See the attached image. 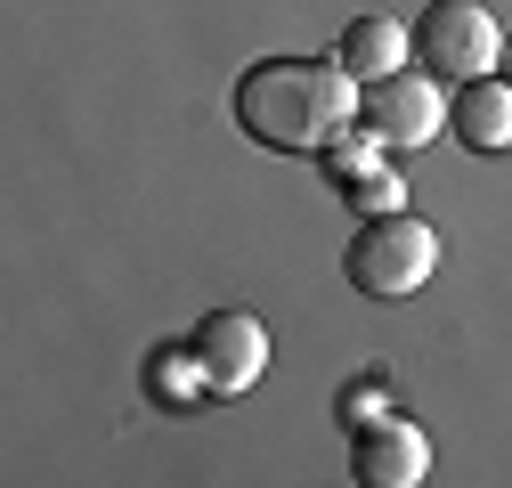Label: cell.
<instances>
[{
  "mask_svg": "<svg viewBox=\"0 0 512 488\" xmlns=\"http://www.w3.org/2000/svg\"><path fill=\"white\" fill-rule=\"evenodd\" d=\"M358 98H366V82L342 57H261L236 82V122L269 155H326L350 131Z\"/></svg>",
  "mask_w": 512,
  "mask_h": 488,
  "instance_id": "6da1fadb",
  "label": "cell"
},
{
  "mask_svg": "<svg viewBox=\"0 0 512 488\" xmlns=\"http://www.w3.org/2000/svg\"><path fill=\"white\" fill-rule=\"evenodd\" d=\"M350 285L366 293V301H407V293H423L431 285V269H439V236H431V220H415V212H382V220H366L358 236H350Z\"/></svg>",
  "mask_w": 512,
  "mask_h": 488,
  "instance_id": "7a4b0ae2",
  "label": "cell"
},
{
  "mask_svg": "<svg viewBox=\"0 0 512 488\" xmlns=\"http://www.w3.org/2000/svg\"><path fill=\"white\" fill-rule=\"evenodd\" d=\"M415 49L439 82H480V74H504V25L480 9V0H439L415 25Z\"/></svg>",
  "mask_w": 512,
  "mask_h": 488,
  "instance_id": "3957f363",
  "label": "cell"
},
{
  "mask_svg": "<svg viewBox=\"0 0 512 488\" xmlns=\"http://www.w3.org/2000/svg\"><path fill=\"white\" fill-rule=\"evenodd\" d=\"M187 350H196L212 399H236V391L261 383V366H269V326L252 310H212L196 334H187Z\"/></svg>",
  "mask_w": 512,
  "mask_h": 488,
  "instance_id": "277c9868",
  "label": "cell"
},
{
  "mask_svg": "<svg viewBox=\"0 0 512 488\" xmlns=\"http://www.w3.org/2000/svg\"><path fill=\"white\" fill-rule=\"evenodd\" d=\"M366 122L391 155H415V147H439V122H447V98H439V74H391V82H366Z\"/></svg>",
  "mask_w": 512,
  "mask_h": 488,
  "instance_id": "5b68a950",
  "label": "cell"
},
{
  "mask_svg": "<svg viewBox=\"0 0 512 488\" xmlns=\"http://www.w3.org/2000/svg\"><path fill=\"white\" fill-rule=\"evenodd\" d=\"M350 472L366 488H415L431 472V440L407 415H382V423H366V432H350Z\"/></svg>",
  "mask_w": 512,
  "mask_h": 488,
  "instance_id": "8992f818",
  "label": "cell"
},
{
  "mask_svg": "<svg viewBox=\"0 0 512 488\" xmlns=\"http://www.w3.org/2000/svg\"><path fill=\"white\" fill-rule=\"evenodd\" d=\"M447 131H456V147H472V155H504L512 147V82H496V74L464 82L456 98H447Z\"/></svg>",
  "mask_w": 512,
  "mask_h": 488,
  "instance_id": "52a82bcc",
  "label": "cell"
},
{
  "mask_svg": "<svg viewBox=\"0 0 512 488\" xmlns=\"http://www.w3.org/2000/svg\"><path fill=\"white\" fill-rule=\"evenodd\" d=\"M342 66L358 74V82H391V74H407V57H415V33L399 25V17H350V33H342Z\"/></svg>",
  "mask_w": 512,
  "mask_h": 488,
  "instance_id": "ba28073f",
  "label": "cell"
},
{
  "mask_svg": "<svg viewBox=\"0 0 512 488\" xmlns=\"http://www.w3.org/2000/svg\"><path fill=\"white\" fill-rule=\"evenodd\" d=\"M342 196H350V212H366V220H382V212H407V188H399V171H358V179H342Z\"/></svg>",
  "mask_w": 512,
  "mask_h": 488,
  "instance_id": "9c48e42d",
  "label": "cell"
},
{
  "mask_svg": "<svg viewBox=\"0 0 512 488\" xmlns=\"http://www.w3.org/2000/svg\"><path fill=\"white\" fill-rule=\"evenodd\" d=\"M147 383H155L163 399H179V407H187V399H204V391H212V383H204V366H196V350H187V358H179V350H163V358L147 366Z\"/></svg>",
  "mask_w": 512,
  "mask_h": 488,
  "instance_id": "30bf717a",
  "label": "cell"
},
{
  "mask_svg": "<svg viewBox=\"0 0 512 488\" xmlns=\"http://www.w3.org/2000/svg\"><path fill=\"white\" fill-rule=\"evenodd\" d=\"M382 155H391V147H382V139H374V122H366V131H342V139H334L326 155H317V163H326L334 179H358V171H374Z\"/></svg>",
  "mask_w": 512,
  "mask_h": 488,
  "instance_id": "8fae6325",
  "label": "cell"
},
{
  "mask_svg": "<svg viewBox=\"0 0 512 488\" xmlns=\"http://www.w3.org/2000/svg\"><path fill=\"white\" fill-rule=\"evenodd\" d=\"M382 415H391V383H382V375H366V383L342 391V423H350V432H366V423H382Z\"/></svg>",
  "mask_w": 512,
  "mask_h": 488,
  "instance_id": "7c38bea8",
  "label": "cell"
},
{
  "mask_svg": "<svg viewBox=\"0 0 512 488\" xmlns=\"http://www.w3.org/2000/svg\"><path fill=\"white\" fill-rule=\"evenodd\" d=\"M504 82H512V41H504Z\"/></svg>",
  "mask_w": 512,
  "mask_h": 488,
  "instance_id": "4fadbf2b",
  "label": "cell"
}]
</instances>
